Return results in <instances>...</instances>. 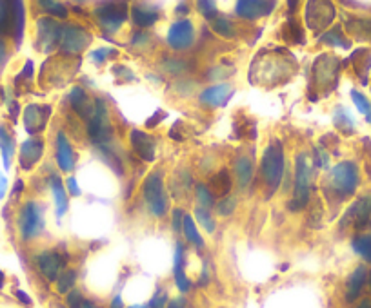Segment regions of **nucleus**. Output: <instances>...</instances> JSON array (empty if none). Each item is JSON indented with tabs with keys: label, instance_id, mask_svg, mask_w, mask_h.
<instances>
[{
	"label": "nucleus",
	"instance_id": "4468645a",
	"mask_svg": "<svg viewBox=\"0 0 371 308\" xmlns=\"http://www.w3.org/2000/svg\"><path fill=\"white\" fill-rule=\"evenodd\" d=\"M371 216V196H366L362 200L355 201L353 205L350 207V211L346 212L344 220L342 223H353L355 229H364L368 225Z\"/></svg>",
	"mask_w": 371,
	"mask_h": 308
},
{
	"label": "nucleus",
	"instance_id": "412c9836",
	"mask_svg": "<svg viewBox=\"0 0 371 308\" xmlns=\"http://www.w3.org/2000/svg\"><path fill=\"white\" fill-rule=\"evenodd\" d=\"M69 102H71L73 109L80 114V116H82V118H89L91 113H93L95 103L88 102V97H86L84 89L73 88V91H71V94H69Z\"/></svg>",
	"mask_w": 371,
	"mask_h": 308
},
{
	"label": "nucleus",
	"instance_id": "4be33fe9",
	"mask_svg": "<svg viewBox=\"0 0 371 308\" xmlns=\"http://www.w3.org/2000/svg\"><path fill=\"white\" fill-rule=\"evenodd\" d=\"M51 189H53V198H55V207H57V216L58 218H62L66 214L69 207V198L68 192L64 190L62 181L58 176H53L51 178Z\"/></svg>",
	"mask_w": 371,
	"mask_h": 308
},
{
	"label": "nucleus",
	"instance_id": "c9c22d12",
	"mask_svg": "<svg viewBox=\"0 0 371 308\" xmlns=\"http://www.w3.org/2000/svg\"><path fill=\"white\" fill-rule=\"evenodd\" d=\"M195 220L199 221L200 227H204L208 232H215L217 223H215L213 216L209 214V211H206L202 207H197V211H195Z\"/></svg>",
	"mask_w": 371,
	"mask_h": 308
},
{
	"label": "nucleus",
	"instance_id": "c85d7f7f",
	"mask_svg": "<svg viewBox=\"0 0 371 308\" xmlns=\"http://www.w3.org/2000/svg\"><path fill=\"white\" fill-rule=\"evenodd\" d=\"M351 246L364 261L371 263V236H357Z\"/></svg>",
	"mask_w": 371,
	"mask_h": 308
},
{
	"label": "nucleus",
	"instance_id": "09e8293b",
	"mask_svg": "<svg viewBox=\"0 0 371 308\" xmlns=\"http://www.w3.org/2000/svg\"><path fill=\"white\" fill-rule=\"evenodd\" d=\"M166 308H186V299L184 298L169 299V303H167Z\"/></svg>",
	"mask_w": 371,
	"mask_h": 308
},
{
	"label": "nucleus",
	"instance_id": "f03ea898",
	"mask_svg": "<svg viewBox=\"0 0 371 308\" xmlns=\"http://www.w3.org/2000/svg\"><path fill=\"white\" fill-rule=\"evenodd\" d=\"M330 183L331 190L337 192L340 198L351 196L359 187V169L353 162H342V164L335 165L330 172Z\"/></svg>",
	"mask_w": 371,
	"mask_h": 308
},
{
	"label": "nucleus",
	"instance_id": "c03bdc74",
	"mask_svg": "<svg viewBox=\"0 0 371 308\" xmlns=\"http://www.w3.org/2000/svg\"><path fill=\"white\" fill-rule=\"evenodd\" d=\"M111 53H115V51H111V49H106V47H102V49H97V51L91 53V58H93V62H99V64H102V62L106 60V57H108V55H111Z\"/></svg>",
	"mask_w": 371,
	"mask_h": 308
},
{
	"label": "nucleus",
	"instance_id": "2f4dec72",
	"mask_svg": "<svg viewBox=\"0 0 371 308\" xmlns=\"http://www.w3.org/2000/svg\"><path fill=\"white\" fill-rule=\"evenodd\" d=\"M346 111H348V109H342V107L337 109L333 114V122H335V125H337L339 129H342L344 133H353V129H355L353 125H355V122L350 118V114L346 113Z\"/></svg>",
	"mask_w": 371,
	"mask_h": 308
},
{
	"label": "nucleus",
	"instance_id": "de8ad7c7",
	"mask_svg": "<svg viewBox=\"0 0 371 308\" xmlns=\"http://www.w3.org/2000/svg\"><path fill=\"white\" fill-rule=\"evenodd\" d=\"M184 263V248L182 245L178 243L177 248H175V267H182Z\"/></svg>",
	"mask_w": 371,
	"mask_h": 308
},
{
	"label": "nucleus",
	"instance_id": "dca6fc26",
	"mask_svg": "<svg viewBox=\"0 0 371 308\" xmlns=\"http://www.w3.org/2000/svg\"><path fill=\"white\" fill-rule=\"evenodd\" d=\"M231 94H233V88L230 84H217L211 86L200 94V102L211 107H224L226 103L230 102Z\"/></svg>",
	"mask_w": 371,
	"mask_h": 308
},
{
	"label": "nucleus",
	"instance_id": "bf43d9fd",
	"mask_svg": "<svg viewBox=\"0 0 371 308\" xmlns=\"http://www.w3.org/2000/svg\"><path fill=\"white\" fill-rule=\"evenodd\" d=\"M368 285H370V292H371V270H370V274H368Z\"/></svg>",
	"mask_w": 371,
	"mask_h": 308
},
{
	"label": "nucleus",
	"instance_id": "79ce46f5",
	"mask_svg": "<svg viewBox=\"0 0 371 308\" xmlns=\"http://www.w3.org/2000/svg\"><path fill=\"white\" fill-rule=\"evenodd\" d=\"M84 296L79 292V290H71V292L66 296V305H68V308H80L84 305Z\"/></svg>",
	"mask_w": 371,
	"mask_h": 308
},
{
	"label": "nucleus",
	"instance_id": "aec40b11",
	"mask_svg": "<svg viewBox=\"0 0 371 308\" xmlns=\"http://www.w3.org/2000/svg\"><path fill=\"white\" fill-rule=\"evenodd\" d=\"M131 18L139 27H149L157 22L158 11L149 5H135L131 8Z\"/></svg>",
	"mask_w": 371,
	"mask_h": 308
},
{
	"label": "nucleus",
	"instance_id": "6ab92c4d",
	"mask_svg": "<svg viewBox=\"0 0 371 308\" xmlns=\"http://www.w3.org/2000/svg\"><path fill=\"white\" fill-rule=\"evenodd\" d=\"M57 162L58 167L64 170V172H71L75 165V154L73 147L69 144V140L66 138V134L58 133L57 136Z\"/></svg>",
	"mask_w": 371,
	"mask_h": 308
},
{
	"label": "nucleus",
	"instance_id": "c756f323",
	"mask_svg": "<svg viewBox=\"0 0 371 308\" xmlns=\"http://www.w3.org/2000/svg\"><path fill=\"white\" fill-rule=\"evenodd\" d=\"M211 27H213V31L217 33V35L224 36V38H233V36H235V27H233V22H230L228 18H222V16H219V18L211 21Z\"/></svg>",
	"mask_w": 371,
	"mask_h": 308
},
{
	"label": "nucleus",
	"instance_id": "8fccbe9b",
	"mask_svg": "<svg viewBox=\"0 0 371 308\" xmlns=\"http://www.w3.org/2000/svg\"><path fill=\"white\" fill-rule=\"evenodd\" d=\"M5 190H8V180H5L4 175H0V200L4 198Z\"/></svg>",
	"mask_w": 371,
	"mask_h": 308
},
{
	"label": "nucleus",
	"instance_id": "052dcab7",
	"mask_svg": "<svg viewBox=\"0 0 371 308\" xmlns=\"http://www.w3.org/2000/svg\"><path fill=\"white\" fill-rule=\"evenodd\" d=\"M55 308H68V307H62V305H57V307Z\"/></svg>",
	"mask_w": 371,
	"mask_h": 308
},
{
	"label": "nucleus",
	"instance_id": "37998d69",
	"mask_svg": "<svg viewBox=\"0 0 371 308\" xmlns=\"http://www.w3.org/2000/svg\"><path fill=\"white\" fill-rule=\"evenodd\" d=\"M182 220H184V212L180 209H175L173 211V229L177 232L182 231Z\"/></svg>",
	"mask_w": 371,
	"mask_h": 308
},
{
	"label": "nucleus",
	"instance_id": "3c124183",
	"mask_svg": "<svg viewBox=\"0 0 371 308\" xmlns=\"http://www.w3.org/2000/svg\"><path fill=\"white\" fill-rule=\"evenodd\" d=\"M163 118H164V114H163V113L158 114V116H157V113H155V114H153V118L147 120V127H155V122L158 123Z\"/></svg>",
	"mask_w": 371,
	"mask_h": 308
},
{
	"label": "nucleus",
	"instance_id": "473e14b6",
	"mask_svg": "<svg viewBox=\"0 0 371 308\" xmlns=\"http://www.w3.org/2000/svg\"><path fill=\"white\" fill-rule=\"evenodd\" d=\"M284 36H286V40H293L295 44H302L304 42V31L302 27L298 26L297 21H288L286 22V26H284Z\"/></svg>",
	"mask_w": 371,
	"mask_h": 308
},
{
	"label": "nucleus",
	"instance_id": "4c0bfd02",
	"mask_svg": "<svg viewBox=\"0 0 371 308\" xmlns=\"http://www.w3.org/2000/svg\"><path fill=\"white\" fill-rule=\"evenodd\" d=\"M237 207V200L235 198H231V196H226V198H222V200L217 203V212H219L220 216H230L231 212L235 211Z\"/></svg>",
	"mask_w": 371,
	"mask_h": 308
},
{
	"label": "nucleus",
	"instance_id": "49530a36",
	"mask_svg": "<svg viewBox=\"0 0 371 308\" xmlns=\"http://www.w3.org/2000/svg\"><path fill=\"white\" fill-rule=\"evenodd\" d=\"M8 57H10V53H8V44H5V42L0 38V69L5 66Z\"/></svg>",
	"mask_w": 371,
	"mask_h": 308
},
{
	"label": "nucleus",
	"instance_id": "58836bf2",
	"mask_svg": "<svg viewBox=\"0 0 371 308\" xmlns=\"http://www.w3.org/2000/svg\"><path fill=\"white\" fill-rule=\"evenodd\" d=\"M175 283H177L180 292H188L189 288H191V281H189V277L184 272V267H175Z\"/></svg>",
	"mask_w": 371,
	"mask_h": 308
},
{
	"label": "nucleus",
	"instance_id": "2eb2a0df",
	"mask_svg": "<svg viewBox=\"0 0 371 308\" xmlns=\"http://www.w3.org/2000/svg\"><path fill=\"white\" fill-rule=\"evenodd\" d=\"M237 15L244 16V18H259V16L270 15L275 8V2H266V0H241L237 2Z\"/></svg>",
	"mask_w": 371,
	"mask_h": 308
},
{
	"label": "nucleus",
	"instance_id": "f704fd0d",
	"mask_svg": "<svg viewBox=\"0 0 371 308\" xmlns=\"http://www.w3.org/2000/svg\"><path fill=\"white\" fill-rule=\"evenodd\" d=\"M195 190H197V198H199V203L202 209L208 211V209H211V207L215 205V196L211 194V190H209L206 185L197 183Z\"/></svg>",
	"mask_w": 371,
	"mask_h": 308
},
{
	"label": "nucleus",
	"instance_id": "a211bd4d",
	"mask_svg": "<svg viewBox=\"0 0 371 308\" xmlns=\"http://www.w3.org/2000/svg\"><path fill=\"white\" fill-rule=\"evenodd\" d=\"M366 281L368 270L364 267H357L355 270L351 272V276L348 277V283H346V301H348V303H353V301L361 298Z\"/></svg>",
	"mask_w": 371,
	"mask_h": 308
},
{
	"label": "nucleus",
	"instance_id": "603ef678",
	"mask_svg": "<svg viewBox=\"0 0 371 308\" xmlns=\"http://www.w3.org/2000/svg\"><path fill=\"white\" fill-rule=\"evenodd\" d=\"M16 298L21 299L22 303H26V305L32 303V299H29V296H27V294L22 292V290H16Z\"/></svg>",
	"mask_w": 371,
	"mask_h": 308
},
{
	"label": "nucleus",
	"instance_id": "bb28decb",
	"mask_svg": "<svg viewBox=\"0 0 371 308\" xmlns=\"http://www.w3.org/2000/svg\"><path fill=\"white\" fill-rule=\"evenodd\" d=\"M13 15H15V27H13V36H15L16 46H21L22 35H24V24H26V10L22 2H13Z\"/></svg>",
	"mask_w": 371,
	"mask_h": 308
},
{
	"label": "nucleus",
	"instance_id": "7c9ffc66",
	"mask_svg": "<svg viewBox=\"0 0 371 308\" xmlns=\"http://www.w3.org/2000/svg\"><path fill=\"white\" fill-rule=\"evenodd\" d=\"M75 279H77V274H75V270H64V272H60V276H58L57 279V290L60 294H66L68 296L71 290H73V285H75Z\"/></svg>",
	"mask_w": 371,
	"mask_h": 308
},
{
	"label": "nucleus",
	"instance_id": "72a5a7b5",
	"mask_svg": "<svg viewBox=\"0 0 371 308\" xmlns=\"http://www.w3.org/2000/svg\"><path fill=\"white\" fill-rule=\"evenodd\" d=\"M351 100H353V103L357 105V109H359V111H361V113L366 116L368 122L371 123V103L368 102V98L364 97L362 92H359L353 89V91H351Z\"/></svg>",
	"mask_w": 371,
	"mask_h": 308
},
{
	"label": "nucleus",
	"instance_id": "7ed1b4c3",
	"mask_svg": "<svg viewBox=\"0 0 371 308\" xmlns=\"http://www.w3.org/2000/svg\"><path fill=\"white\" fill-rule=\"evenodd\" d=\"M142 192H144V200L149 207V212L153 216H157V218H163L167 209H169V201H167V196L164 192L163 178H160L158 172H152L147 176Z\"/></svg>",
	"mask_w": 371,
	"mask_h": 308
},
{
	"label": "nucleus",
	"instance_id": "864d4df0",
	"mask_svg": "<svg viewBox=\"0 0 371 308\" xmlns=\"http://www.w3.org/2000/svg\"><path fill=\"white\" fill-rule=\"evenodd\" d=\"M111 308H124V303H122L121 296H115L113 301H111Z\"/></svg>",
	"mask_w": 371,
	"mask_h": 308
},
{
	"label": "nucleus",
	"instance_id": "393cba45",
	"mask_svg": "<svg viewBox=\"0 0 371 308\" xmlns=\"http://www.w3.org/2000/svg\"><path fill=\"white\" fill-rule=\"evenodd\" d=\"M0 153H2V162H4V169L8 170L11 167V159L15 154V144L11 134L5 131V127H0Z\"/></svg>",
	"mask_w": 371,
	"mask_h": 308
},
{
	"label": "nucleus",
	"instance_id": "9b49d317",
	"mask_svg": "<svg viewBox=\"0 0 371 308\" xmlns=\"http://www.w3.org/2000/svg\"><path fill=\"white\" fill-rule=\"evenodd\" d=\"M42 153H44V140L29 138L21 145L19 151V164L24 170H32L35 165L40 162Z\"/></svg>",
	"mask_w": 371,
	"mask_h": 308
},
{
	"label": "nucleus",
	"instance_id": "5701e85b",
	"mask_svg": "<svg viewBox=\"0 0 371 308\" xmlns=\"http://www.w3.org/2000/svg\"><path fill=\"white\" fill-rule=\"evenodd\" d=\"M15 15H13V2H0V36L13 35Z\"/></svg>",
	"mask_w": 371,
	"mask_h": 308
},
{
	"label": "nucleus",
	"instance_id": "e433bc0d",
	"mask_svg": "<svg viewBox=\"0 0 371 308\" xmlns=\"http://www.w3.org/2000/svg\"><path fill=\"white\" fill-rule=\"evenodd\" d=\"M38 5H40V8H44V10H46L49 15H55V16H58V18H66V16H68V10H66V5L60 4V2H49V0H42V2H38Z\"/></svg>",
	"mask_w": 371,
	"mask_h": 308
},
{
	"label": "nucleus",
	"instance_id": "f3484780",
	"mask_svg": "<svg viewBox=\"0 0 371 308\" xmlns=\"http://www.w3.org/2000/svg\"><path fill=\"white\" fill-rule=\"evenodd\" d=\"M131 147L141 156L144 162H153L155 159V140L149 134L142 133L139 129L131 131Z\"/></svg>",
	"mask_w": 371,
	"mask_h": 308
},
{
	"label": "nucleus",
	"instance_id": "cd10ccee",
	"mask_svg": "<svg viewBox=\"0 0 371 308\" xmlns=\"http://www.w3.org/2000/svg\"><path fill=\"white\" fill-rule=\"evenodd\" d=\"M182 232L189 243H193V245H197V246L204 245V242H202V238H200V234H199V229H197V223H195V220L191 218V216L184 214Z\"/></svg>",
	"mask_w": 371,
	"mask_h": 308
},
{
	"label": "nucleus",
	"instance_id": "423d86ee",
	"mask_svg": "<svg viewBox=\"0 0 371 308\" xmlns=\"http://www.w3.org/2000/svg\"><path fill=\"white\" fill-rule=\"evenodd\" d=\"M93 113L88 118V133L95 144H106L111 138V123L102 100H95Z\"/></svg>",
	"mask_w": 371,
	"mask_h": 308
},
{
	"label": "nucleus",
	"instance_id": "13d9d810",
	"mask_svg": "<svg viewBox=\"0 0 371 308\" xmlns=\"http://www.w3.org/2000/svg\"><path fill=\"white\" fill-rule=\"evenodd\" d=\"M128 308H149V307H146V305H133V307H128Z\"/></svg>",
	"mask_w": 371,
	"mask_h": 308
},
{
	"label": "nucleus",
	"instance_id": "0eeeda50",
	"mask_svg": "<svg viewBox=\"0 0 371 308\" xmlns=\"http://www.w3.org/2000/svg\"><path fill=\"white\" fill-rule=\"evenodd\" d=\"M100 27L106 33H115L128 18V4L124 2H102L97 5Z\"/></svg>",
	"mask_w": 371,
	"mask_h": 308
},
{
	"label": "nucleus",
	"instance_id": "39448f33",
	"mask_svg": "<svg viewBox=\"0 0 371 308\" xmlns=\"http://www.w3.org/2000/svg\"><path fill=\"white\" fill-rule=\"evenodd\" d=\"M44 229V212L37 201H27L19 214V231L24 240L38 236Z\"/></svg>",
	"mask_w": 371,
	"mask_h": 308
},
{
	"label": "nucleus",
	"instance_id": "b1692460",
	"mask_svg": "<svg viewBox=\"0 0 371 308\" xmlns=\"http://www.w3.org/2000/svg\"><path fill=\"white\" fill-rule=\"evenodd\" d=\"M211 194L213 196H222V198H226L228 196V192H230L231 189V178H230V172L226 169L219 170L217 175L211 176Z\"/></svg>",
	"mask_w": 371,
	"mask_h": 308
},
{
	"label": "nucleus",
	"instance_id": "6e6552de",
	"mask_svg": "<svg viewBox=\"0 0 371 308\" xmlns=\"http://www.w3.org/2000/svg\"><path fill=\"white\" fill-rule=\"evenodd\" d=\"M91 35L84 27L64 26L60 31V47L66 53H80L89 46Z\"/></svg>",
	"mask_w": 371,
	"mask_h": 308
},
{
	"label": "nucleus",
	"instance_id": "f257e3e1",
	"mask_svg": "<svg viewBox=\"0 0 371 308\" xmlns=\"http://www.w3.org/2000/svg\"><path fill=\"white\" fill-rule=\"evenodd\" d=\"M261 172L264 176V181L272 190H277V187L283 181L284 176V149L278 140L272 142L264 151L261 162Z\"/></svg>",
	"mask_w": 371,
	"mask_h": 308
},
{
	"label": "nucleus",
	"instance_id": "a878e982",
	"mask_svg": "<svg viewBox=\"0 0 371 308\" xmlns=\"http://www.w3.org/2000/svg\"><path fill=\"white\" fill-rule=\"evenodd\" d=\"M235 169H237V176H239V183H241L242 187L250 185L251 178H253V170H255L250 156H241V158L237 159Z\"/></svg>",
	"mask_w": 371,
	"mask_h": 308
},
{
	"label": "nucleus",
	"instance_id": "f8f14e48",
	"mask_svg": "<svg viewBox=\"0 0 371 308\" xmlns=\"http://www.w3.org/2000/svg\"><path fill=\"white\" fill-rule=\"evenodd\" d=\"M37 24L40 47L46 53H49L57 44H60V31H62V26H58L57 22L51 21V18H40Z\"/></svg>",
	"mask_w": 371,
	"mask_h": 308
},
{
	"label": "nucleus",
	"instance_id": "20e7f679",
	"mask_svg": "<svg viewBox=\"0 0 371 308\" xmlns=\"http://www.w3.org/2000/svg\"><path fill=\"white\" fill-rule=\"evenodd\" d=\"M309 201V162L306 154L297 156V170H295V196L288 203L293 212L300 211Z\"/></svg>",
	"mask_w": 371,
	"mask_h": 308
},
{
	"label": "nucleus",
	"instance_id": "1a4fd4ad",
	"mask_svg": "<svg viewBox=\"0 0 371 308\" xmlns=\"http://www.w3.org/2000/svg\"><path fill=\"white\" fill-rule=\"evenodd\" d=\"M195 29L189 21H178L171 24L167 33V42L173 49H186L193 44Z\"/></svg>",
	"mask_w": 371,
	"mask_h": 308
},
{
	"label": "nucleus",
	"instance_id": "6e6d98bb",
	"mask_svg": "<svg viewBox=\"0 0 371 308\" xmlns=\"http://www.w3.org/2000/svg\"><path fill=\"white\" fill-rule=\"evenodd\" d=\"M80 308H100V307H97V305L91 303V301H88V299H86V301H84V305Z\"/></svg>",
	"mask_w": 371,
	"mask_h": 308
},
{
	"label": "nucleus",
	"instance_id": "5fc2aeb1",
	"mask_svg": "<svg viewBox=\"0 0 371 308\" xmlns=\"http://www.w3.org/2000/svg\"><path fill=\"white\" fill-rule=\"evenodd\" d=\"M357 308H371V301L370 299H364V301H361V305Z\"/></svg>",
	"mask_w": 371,
	"mask_h": 308
},
{
	"label": "nucleus",
	"instance_id": "ea45409f",
	"mask_svg": "<svg viewBox=\"0 0 371 308\" xmlns=\"http://www.w3.org/2000/svg\"><path fill=\"white\" fill-rule=\"evenodd\" d=\"M167 303H169V298H167L166 290H157V292L153 294L152 301L147 307L149 308H166Z\"/></svg>",
	"mask_w": 371,
	"mask_h": 308
},
{
	"label": "nucleus",
	"instance_id": "4d7b16f0",
	"mask_svg": "<svg viewBox=\"0 0 371 308\" xmlns=\"http://www.w3.org/2000/svg\"><path fill=\"white\" fill-rule=\"evenodd\" d=\"M16 109H19V105H16V102H13V105H11V116L13 118H16V113H19Z\"/></svg>",
	"mask_w": 371,
	"mask_h": 308
},
{
	"label": "nucleus",
	"instance_id": "9d476101",
	"mask_svg": "<svg viewBox=\"0 0 371 308\" xmlns=\"http://www.w3.org/2000/svg\"><path fill=\"white\" fill-rule=\"evenodd\" d=\"M49 114H51V107L49 105H38V103L27 105L26 111H24V127H26L27 133H40L42 129L46 127Z\"/></svg>",
	"mask_w": 371,
	"mask_h": 308
},
{
	"label": "nucleus",
	"instance_id": "ddd939ff",
	"mask_svg": "<svg viewBox=\"0 0 371 308\" xmlns=\"http://www.w3.org/2000/svg\"><path fill=\"white\" fill-rule=\"evenodd\" d=\"M37 265L40 274L46 277L47 281H57L64 267V261L55 251H46L37 256Z\"/></svg>",
	"mask_w": 371,
	"mask_h": 308
},
{
	"label": "nucleus",
	"instance_id": "a19ab883",
	"mask_svg": "<svg viewBox=\"0 0 371 308\" xmlns=\"http://www.w3.org/2000/svg\"><path fill=\"white\" fill-rule=\"evenodd\" d=\"M199 11L206 18H209V21L217 18V4H215V2H206V0H202V2H199Z\"/></svg>",
	"mask_w": 371,
	"mask_h": 308
},
{
	"label": "nucleus",
	"instance_id": "a18cd8bd",
	"mask_svg": "<svg viewBox=\"0 0 371 308\" xmlns=\"http://www.w3.org/2000/svg\"><path fill=\"white\" fill-rule=\"evenodd\" d=\"M66 185H68L69 196H80V194H82V190L79 189V185H77V180H75L73 176H69L68 180H66Z\"/></svg>",
	"mask_w": 371,
	"mask_h": 308
}]
</instances>
